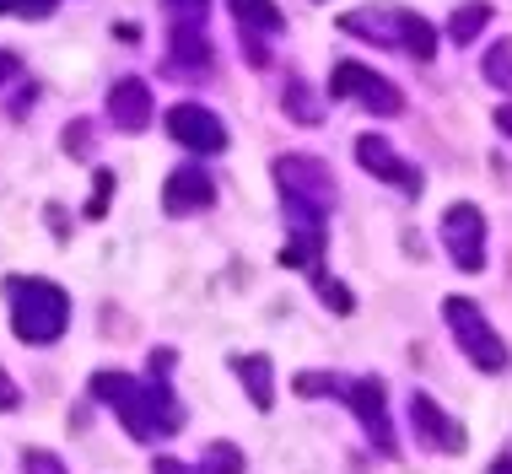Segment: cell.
I'll return each mask as SVG.
<instances>
[{"mask_svg":"<svg viewBox=\"0 0 512 474\" xmlns=\"http://www.w3.org/2000/svg\"><path fill=\"white\" fill-rule=\"evenodd\" d=\"M345 404L356 410V421H362V431L372 437V448H378L383 458H394V453H399V442H394L389 410H383V383H378V378H356V383H345Z\"/></svg>","mask_w":512,"mask_h":474,"instance_id":"9","label":"cell"},{"mask_svg":"<svg viewBox=\"0 0 512 474\" xmlns=\"http://www.w3.org/2000/svg\"><path fill=\"white\" fill-rule=\"evenodd\" d=\"M168 135L178 146H189V151H205V157L227 151V124H221L211 108H200V103H173L168 108Z\"/></svg>","mask_w":512,"mask_h":474,"instance_id":"7","label":"cell"},{"mask_svg":"<svg viewBox=\"0 0 512 474\" xmlns=\"http://www.w3.org/2000/svg\"><path fill=\"white\" fill-rule=\"evenodd\" d=\"M356 162H362L372 178H383V184H399L405 194H421V173H415L383 135H362V141H356Z\"/></svg>","mask_w":512,"mask_h":474,"instance_id":"11","label":"cell"},{"mask_svg":"<svg viewBox=\"0 0 512 474\" xmlns=\"http://www.w3.org/2000/svg\"><path fill=\"white\" fill-rule=\"evenodd\" d=\"M232 6V17H238L248 33H265V38H275L286 27V17H281V6L275 0H227Z\"/></svg>","mask_w":512,"mask_h":474,"instance_id":"17","label":"cell"},{"mask_svg":"<svg viewBox=\"0 0 512 474\" xmlns=\"http://www.w3.org/2000/svg\"><path fill=\"white\" fill-rule=\"evenodd\" d=\"M405 54H410V60H421V65L437 60V33H432V22L415 17V11H410V22H405Z\"/></svg>","mask_w":512,"mask_h":474,"instance_id":"19","label":"cell"},{"mask_svg":"<svg viewBox=\"0 0 512 474\" xmlns=\"http://www.w3.org/2000/svg\"><path fill=\"white\" fill-rule=\"evenodd\" d=\"M200 474H243V448H238V442H211Z\"/></svg>","mask_w":512,"mask_h":474,"instance_id":"21","label":"cell"},{"mask_svg":"<svg viewBox=\"0 0 512 474\" xmlns=\"http://www.w3.org/2000/svg\"><path fill=\"white\" fill-rule=\"evenodd\" d=\"M151 469H157V474H200V469L178 464V458H162V453H157V464H151Z\"/></svg>","mask_w":512,"mask_h":474,"instance_id":"34","label":"cell"},{"mask_svg":"<svg viewBox=\"0 0 512 474\" xmlns=\"http://www.w3.org/2000/svg\"><path fill=\"white\" fill-rule=\"evenodd\" d=\"M17 404H22V388L11 383V372H6V367H0V415H11Z\"/></svg>","mask_w":512,"mask_h":474,"instance_id":"30","label":"cell"},{"mask_svg":"<svg viewBox=\"0 0 512 474\" xmlns=\"http://www.w3.org/2000/svg\"><path fill=\"white\" fill-rule=\"evenodd\" d=\"M216 205V184L200 173V167H178L168 173V184H162V211L168 216H195V211H211Z\"/></svg>","mask_w":512,"mask_h":474,"instance_id":"12","label":"cell"},{"mask_svg":"<svg viewBox=\"0 0 512 474\" xmlns=\"http://www.w3.org/2000/svg\"><path fill=\"white\" fill-rule=\"evenodd\" d=\"M313 291H318V302H324V308H335V313H356V297L335 281V275L318 270V275H313Z\"/></svg>","mask_w":512,"mask_h":474,"instance_id":"22","label":"cell"},{"mask_svg":"<svg viewBox=\"0 0 512 474\" xmlns=\"http://www.w3.org/2000/svg\"><path fill=\"white\" fill-rule=\"evenodd\" d=\"M313 6H324V0H313Z\"/></svg>","mask_w":512,"mask_h":474,"instance_id":"37","label":"cell"},{"mask_svg":"<svg viewBox=\"0 0 512 474\" xmlns=\"http://www.w3.org/2000/svg\"><path fill=\"white\" fill-rule=\"evenodd\" d=\"M410 426H415V437H421V448H432V453H464V426L453 421L448 410L432 399V394H421L415 388L410 394Z\"/></svg>","mask_w":512,"mask_h":474,"instance_id":"8","label":"cell"},{"mask_svg":"<svg viewBox=\"0 0 512 474\" xmlns=\"http://www.w3.org/2000/svg\"><path fill=\"white\" fill-rule=\"evenodd\" d=\"M259 38H265V33H248V27H243V54H248V65H254V71H265V65H270V49L259 44Z\"/></svg>","mask_w":512,"mask_h":474,"instance_id":"28","label":"cell"},{"mask_svg":"<svg viewBox=\"0 0 512 474\" xmlns=\"http://www.w3.org/2000/svg\"><path fill=\"white\" fill-rule=\"evenodd\" d=\"M486 81H491V87H507V92H512V38L491 44V54H486Z\"/></svg>","mask_w":512,"mask_h":474,"instance_id":"23","label":"cell"},{"mask_svg":"<svg viewBox=\"0 0 512 474\" xmlns=\"http://www.w3.org/2000/svg\"><path fill=\"white\" fill-rule=\"evenodd\" d=\"M173 361H178L173 345H157V351H151V361H146V367H151V378H168V372H173Z\"/></svg>","mask_w":512,"mask_h":474,"instance_id":"31","label":"cell"},{"mask_svg":"<svg viewBox=\"0 0 512 474\" xmlns=\"http://www.w3.org/2000/svg\"><path fill=\"white\" fill-rule=\"evenodd\" d=\"M87 141H92L87 124H65V151H71V157H81V151H87Z\"/></svg>","mask_w":512,"mask_h":474,"instance_id":"32","label":"cell"},{"mask_svg":"<svg viewBox=\"0 0 512 474\" xmlns=\"http://www.w3.org/2000/svg\"><path fill=\"white\" fill-rule=\"evenodd\" d=\"M232 367H238V383L248 388V399H254V410H275V367H270V356L265 351H254V356H232Z\"/></svg>","mask_w":512,"mask_h":474,"instance_id":"15","label":"cell"},{"mask_svg":"<svg viewBox=\"0 0 512 474\" xmlns=\"http://www.w3.org/2000/svg\"><path fill=\"white\" fill-rule=\"evenodd\" d=\"M92 399H103L135 442L157 437V421H151V388L135 383L130 372H92Z\"/></svg>","mask_w":512,"mask_h":474,"instance_id":"4","label":"cell"},{"mask_svg":"<svg viewBox=\"0 0 512 474\" xmlns=\"http://www.w3.org/2000/svg\"><path fill=\"white\" fill-rule=\"evenodd\" d=\"M17 71H22V60H17L11 49H0V87H6V81L17 76Z\"/></svg>","mask_w":512,"mask_h":474,"instance_id":"33","label":"cell"},{"mask_svg":"<svg viewBox=\"0 0 512 474\" xmlns=\"http://www.w3.org/2000/svg\"><path fill=\"white\" fill-rule=\"evenodd\" d=\"M491 474H512V458H496V464H491Z\"/></svg>","mask_w":512,"mask_h":474,"instance_id":"36","label":"cell"},{"mask_svg":"<svg viewBox=\"0 0 512 474\" xmlns=\"http://www.w3.org/2000/svg\"><path fill=\"white\" fill-rule=\"evenodd\" d=\"M442 313H448V324H453L459 351L475 361L480 372H507V361H512L507 340L486 324V313H480L475 302H469V297H448V302H442Z\"/></svg>","mask_w":512,"mask_h":474,"instance_id":"3","label":"cell"},{"mask_svg":"<svg viewBox=\"0 0 512 474\" xmlns=\"http://www.w3.org/2000/svg\"><path fill=\"white\" fill-rule=\"evenodd\" d=\"M6 302H11V334L22 345H54L71 324L65 286L44 281V275H6Z\"/></svg>","mask_w":512,"mask_h":474,"instance_id":"1","label":"cell"},{"mask_svg":"<svg viewBox=\"0 0 512 474\" xmlns=\"http://www.w3.org/2000/svg\"><path fill=\"white\" fill-rule=\"evenodd\" d=\"M108 119H114L124 135H141L151 124V87L141 76H119L114 87H108Z\"/></svg>","mask_w":512,"mask_h":474,"instance_id":"13","label":"cell"},{"mask_svg":"<svg viewBox=\"0 0 512 474\" xmlns=\"http://www.w3.org/2000/svg\"><path fill=\"white\" fill-rule=\"evenodd\" d=\"M286 114L297 124H324V108H318V97L302 76H292V87H286Z\"/></svg>","mask_w":512,"mask_h":474,"instance_id":"20","label":"cell"},{"mask_svg":"<svg viewBox=\"0 0 512 474\" xmlns=\"http://www.w3.org/2000/svg\"><path fill=\"white\" fill-rule=\"evenodd\" d=\"M162 6L173 11V22H205V11H211V0H162Z\"/></svg>","mask_w":512,"mask_h":474,"instance_id":"27","label":"cell"},{"mask_svg":"<svg viewBox=\"0 0 512 474\" xmlns=\"http://www.w3.org/2000/svg\"><path fill=\"white\" fill-rule=\"evenodd\" d=\"M442 248H448V259L459 270H469V275L486 270V216H480V205L459 200L442 211Z\"/></svg>","mask_w":512,"mask_h":474,"instance_id":"6","label":"cell"},{"mask_svg":"<svg viewBox=\"0 0 512 474\" xmlns=\"http://www.w3.org/2000/svg\"><path fill=\"white\" fill-rule=\"evenodd\" d=\"M151 421H157V437H178L184 431V404H178V394L168 388V378H151Z\"/></svg>","mask_w":512,"mask_h":474,"instance_id":"16","label":"cell"},{"mask_svg":"<svg viewBox=\"0 0 512 474\" xmlns=\"http://www.w3.org/2000/svg\"><path fill=\"white\" fill-rule=\"evenodd\" d=\"M22 474H65V464H60V453H49V448H27Z\"/></svg>","mask_w":512,"mask_h":474,"instance_id":"24","label":"cell"},{"mask_svg":"<svg viewBox=\"0 0 512 474\" xmlns=\"http://www.w3.org/2000/svg\"><path fill=\"white\" fill-rule=\"evenodd\" d=\"M297 394H340L345 399V383L340 378H297Z\"/></svg>","mask_w":512,"mask_h":474,"instance_id":"29","label":"cell"},{"mask_svg":"<svg viewBox=\"0 0 512 474\" xmlns=\"http://www.w3.org/2000/svg\"><path fill=\"white\" fill-rule=\"evenodd\" d=\"M486 22H491V0H464V6L448 17V38L464 49V44H475V38L486 33Z\"/></svg>","mask_w":512,"mask_h":474,"instance_id":"18","label":"cell"},{"mask_svg":"<svg viewBox=\"0 0 512 474\" xmlns=\"http://www.w3.org/2000/svg\"><path fill=\"white\" fill-rule=\"evenodd\" d=\"M54 6H60V0H0V17H11V11H17V17H49Z\"/></svg>","mask_w":512,"mask_h":474,"instance_id":"26","label":"cell"},{"mask_svg":"<svg viewBox=\"0 0 512 474\" xmlns=\"http://www.w3.org/2000/svg\"><path fill=\"white\" fill-rule=\"evenodd\" d=\"M496 130H507V135H512V103L496 108Z\"/></svg>","mask_w":512,"mask_h":474,"instance_id":"35","label":"cell"},{"mask_svg":"<svg viewBox=\"0 0 512 474\" xmlns=\"http://www.w3.org/2000/svg\"><path fill=\"white\" fill-rule=\"evenodd\" d=\"M108 194H114V173H108V167H98V178H92V200H87V216H92V221L108 211Z\"/></svg>","mask_w":512,"mask_h":474,"instance_id":"25","label":"cell"},{"mask_svg":"<svg viewBox=\"0 0 512 474\" xmlns=\"http://www.w3.org/2000/svg\"><path fill=\"white\" fill-rule=\"evenodd\" d=\"M168 54H173V71H178V76H200V71H211V38H205V27H200V22H173Z\"/></svg>","mask_w":512,"mask_h":474,"instance_id":"14","label":"cell"},{"mask_svg":"<svg viewBox=\"0 0 512 474\" xmlns=\"http://www.w3.org/2000/svg\"><path fill=\"white\" fill-rule=\"evenodd\" d=\"M329 97H362L367 114H383V119L405 114V92H399L389 76H378L372 65H362V60H340L335 71H329Z\"/></svg>","mask_w":512,"mask_h":474,"instance_id":"5","label":"cell"},{"mask_svg":"<svg viewBox=\"0 0 512 474\" xmlns=\"http://www.w3.org/2000/svg\"><path fill=\"white\" fill-rule=\"evenodd\" d=\"M405 22H410L405 6H356L340 17V33L367 38V44H383V49H405Z\"/></svg>","mask_w":512,"mask_h":474,"instance_id":"10","label":"cell"},{"mask_svg":"<svg viewBox=\"0 0 512 474\" xmlns=\"http://www.w3.org/2000/svg\"><path fill=\"white\" fill-rule=\"evenodd\" d=\"M275 184H281V205L292 227H324V216L335 211V173H329L318 157H275Z\"/></svg>","mask_w":512,"mask_h":474,"instance_id":"2","label":"cell"}]
</instances>
